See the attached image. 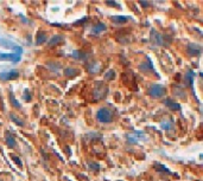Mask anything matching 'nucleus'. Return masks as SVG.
I'll use <instances>...</instances> for the list:
<instances>
[{
	"instance_id": "obj_11",
	"label": "nucleus",
	"mask_w": 203,
	"mask_h": 181,
	"mask_svg": "<svg viewBox=\"0 0 203 181\" xmlns=\"http://www.w3.org/2000/svg\"><path fill=\"white\" fill-rule=\"evenodd\" d=\"M78 70L77 69H74V68H67V69H64V71H63V73H64V76H67V77H75V76H77L78 75Z\"/></svg>"
},
{
	"instance_id": "obj_15",
	"label": "nucleus",
	"mask_w": 203,
	"mask_h": 181,
	"mask_svg": "<svg viewBox=\"0 0 203 181\" xmlns=\"http://www.w3.org/2000/svg\"><path fill=\"white\" fill-rule=\"evenodd\" d=\"M6 143H7V146L10 148H14L16 147V140H14V137L10 133L6 134Z\"/></svg>"
},
{
	"instance_id": "obj_28",
	"label": "nucleus",
	"mask_w": 203,
	"mask_h": 181,
	"mask_svg": "<svg viewBox=\"0 0 203 181\" xmlns=\"http://www.w3.org/2000/svg\"><path fill=\"white\" fill-rule=\"evenodd\" d=\"M107 5H114V6H118L115 2H107Z\"/></svg>"
},
{
	"instance_id": "obj_23",
	"label": "nucleus",
	"mask_w": 203,
	"mask_h": 181,
	"mask_svg": "<svg viewBox=\"0 0 203 181\" xmlns=\"http://www.w3.org/2000/svg\"><path fill=\"white\" fill-rule=\"evenodd\" d=\"M10 99H11V103H12V105H14V107H16V108H18V109L20 108V104H19V102H18V101L14 98V96H13L12 93L10 95Z\"/></svg>"
},
{
	"instance_id": "obj_20",
	"label": "nucleus",
	"mask_w": 203,
	"mask_h": 181,
	"mask_svg": "<svg viewBox=\"0 0 203 181\" xmlns=\"http://www.w3.org/2000/svg\"><path fill=\"white\" fill-rule=\"evenodd\" d=\"M194 76H195V73H194V71H191V70H189L188 73H187V76H185V79L189 82L190 85H193V83H194Z\"/></svg>"
},
{
	"instance_id": "obj_6",
	"label": "nucleus",
	"mask_w": 203,
	"mask_h": 181,
	"mask_svg": "<svg viewBox=\"0 0 203 181\" xmlns=\"http://www.w3.org/2000/svg\"><path fill=\"white\" fill-rule=\"evenodd\" d=\"M0 60H11L17 63L20 60V55L18 53H0Z\"/></svg>"
},
{
	"instance_id": "obj_18",
	"label": "nucleus",
	"mask_w": 203,
	"mask_h": 181,
	"mask_svg": "<svg viewBox=\"0 0 203 181\" xmlns=\"http://www.w3.org/2000/svg\"><path fill=\"white\" fill-rule=\"evenodd\" d=\"M48 68H49L51 71H55V72H57V71L61 69V64H60V63L51 62V63H48Z\"/></svg>"
},
{
	"instance_id": "obj_5",
	"label": "nucleus",
	"mask_w": 203,
	"mask_h": 181,
	"mask_svg": "<svg viewBox=\"0 0 203 181\" xmlns=\"http://www.w3.org/2000/svg\"><path fill=\"white\" fill-rule=\"evenodd\" d=\"M19 72L17 70H11L7 72H1L0 73V79L1 81H11V79H16L18 78Z\"/></svg>"
},
{
	"instance_id": "obj_29",
	"label": "nucleus",
	"mask_w": 203,
	"mask_h": 181,
	"mask_svg": "<svg viewBox=\"0 0 203 181\" xmlns=\"http://www.w3.org/2000/svg\"><path fill=\"white\" fill-rule=\"evenodd\" d=\"M143 6H147V2H140Z\"/></svg>"
},
{
	"instance_id": "obj_9",
	"label": "nucleus",
	"mask_w": 203,
	"mask_h": 181,
	"mask_svg": "<svg viewBox=\"0 0 203 181\" xmlns=\"http://www.w3.org/2000/svg\"><path fill=\"white\" fill-rule=\"evenodd\" d=\"M160 127H162V129H164V130H172L173 127H175V122H173V120L162 121Z\"/></svg>"
},
{
	"instance_id": "obj_27",
	"label": "nucleus",
	"mask_w": 203,
	"mask_h": 181,
	"mask_svg": "<svg viewBox=\"0 0 203 181\" xmlns=\"http://www.w3.org/2000/svg\"><path fill=\"white\" fill-rule=\"evenodd\" d=\"M25 92H26V95H28V92H29V91L25 90ZM25 99H26V101H29V99H30V97H29V96H26V97H25Z\"/></svg>"
},
{
	"instance_id": "obj_10",
	"label": "nucleus",
	"mask_w": 203,
	"mask_h": 181,
	"mask_svg": "<svg viewBox=\"0 0 203 181\" xmlns=\"http://www.w3.org/2000/svg\"><path fill=\"white\" fill-rule=\"evenodd\" d=\"M106 29H107V27H106V25H104V24L99 23V24H96V25H95V26L92 29V33L98 36V34H100L101 32H104V31H106Z\"/></svg>"
},
{
	"instance_id": "obj_2",
	"label": "nucleus",
	"mask_w": 203,
	"mask_h": 181,
	"mask_svg": "<svg viewBox=\"0 0 203 181\" xmlns=\"http://www.w3.org/2000/svg\"><path fill=\"white\" fill-rule=\"evenodd\" d=\"M165 92H166L165 87H163L160 84H153L149 89V95L151 97H153V98H160V97H163L165 95Z\"/></svg>"
},
{
	"instance_id": "obj_26",
	"label": "nucleus",
	"mask_w": 203,
	"mask_h": 181,
	"mask_svg": "<svg viewBox=\"0 0 203 181\" xmlns=\"http://www.w3.org/2000/svg\"><path fill=\"white\" fill-rule=\"evenodd\" d=\"M156 167H157V168H159V169H162L160 172H166V173H170V172H169V169H168L166 167H164V166H162V165H156Z\"/></svg>"
},
{
	"instance_id": "obj_13",
	"label": "nucleus",
	"mask_w": 203,
	"mask_h": 181,
	"mask_svg": "<svg viewBox=\"0 0 203 181\" xmlns=\"http://www.w3.org/2000/svg\"><path fill=\"white\" fill-rule=\"evenodd\" d=\"M168 107H169L170 109H172V110H181V105L178 104V103H176V102H173L172 99H165V102H164Z\"/></svg>"
},
{
	"instance_id": "obj_14",
	"label": "nucleus",
	"mask_w": 203,
	"mask_h": 181,
	"mask_svg": "<svg viewBox=\"0 0 203 181\" xmlns=\"http://www.w3.org/2000/svg\"><path fill=\"white\" fill-rule=\"evenodd\" d=\"M139 69H140L141 71H144V72L153 71V66H152V63H151V60L149 59V64H146V63H143V64H140Z\"/></svg>"
},
{
	"instance_id": "obj_4",
	"label": "nucleus",
	"mask_w": 203,
	"mask_h": 181,
	"mask_svg": "<svg viewBox=\"0 0 203 181\" xmlns=\"http://www.w3.org/2000/svg\"><path fill=\"white\" fill-rule=\"evenodd\" d=\"M151 42L156 45V46H160L164 44V39H163V36L154 30H151Z\"/></svg>"
},
{
	"instance_id": "obj_16",
	"label": "nucleus",
	"mask_w": 203,
	"mask_h": 181,
	"mask_svg": "<svg viewBox=\"0 0 203 181\" xmlns=\"http://www.w3.org/2000/svg\"><path fill=\"white\" fill-rule=\"evenodd\" d=\"M46 42V34L45 32H39L38 36H37V40H36V44L37 45H42Z\"/></svg>"
},
{
	"instance_id": "obj_3",
	"label": "nucleus",
	"mask_w": 203,
	"mask_h": 181,
	"mask_svg": "<svg viewBox=\"0 0 203 181\" xmlns=\"http://www.w3.org/2000/svg\"><path fill=\"white\" fill-rule=\"evenodd\" d=\"M126 139L130 143H137L141 140H146L147 136L143 133V131H134V133H131V134H127L126 135Z\"/></svg>"
},
{
	"instance_id": "obj_24",
	"label": "nucleus",
	"mask_w": 203,
	"mask_h": 181,
	"mask_svg": "<svg viewBox=\"0 0 203 181\" xmlns=\"http://www.w3.org/2000/svg\"><path fill=\"white\" fill-rule=\"evenodd\" d=\"M88 168H89L90 171H98V169L100 168V166H99L98 163H94V162H89V163H88Z\"/></svg>"
},
{
	"instance_id": "obj_17",
	"label": "nucleus",
	"mask_w": 203,
	"mask_h": 181,
	"mask_svg": "<svg viewBox=\"0 0 203 181\" xmlns=\"http://www.w3.org/2000/svg\"><path fill=\"white\" fill-rule=\"evenodd\" d=\"M88 71H89L90 73H96V72L100 71V65L94 62V63H92V64L88 65Z\"/></svg>"
},
{
	"instance_id": "obj_12",
	"label": "nucleus",
	"mask_w": 203,
	"mask_h": 181,
	"mask_svg": "<svg viewBox=\"0 0 203 181\" xmlns=\"http://www.w3.org/2000/svg\"><path fill=\"white\" fill-rule=\"evenodd\" d=\"M72 57H74L75 59L86 60L88 58V53L82 52V51H74V52H72Z\"/></svg>"
},
{
	"instance_id": "obj_21",
	"label": "nucleus",
	"mask_w": 203,
	"mask_h": 181,
	"mask_svg": "<svg viewBox=\"0 0 203 181\" xmlns=\"http://www.w3.org/2000/svg\"><path fill=\"white\" fill-rule=\"evenodd\" d=\"M10 117H11V120H12V121H14V122H16L18 125H24V121L20 120L19 117H17L14 114H11V115H10Z\"/></svg>"
},
{
	"instance_id": "obj_22",
	"label": "nucleus",
	"mask_w": 203,
	"mask_h": 181,
	"mask_svg": "<svg viewBox=\"0 0 203 181\" xmlns=\"http://www.w3.org/2000/svg\"><path fill=\"white\" fill-rule=\"evenodd\" d=\"M114 77H115V72L113 71V70H109L108 72H106V75H104V78L106 79H114Z\"/></svg>"
},
{
	"instance_id": "obj_1",
	"label": "nucleus",
	"mask_w": 203,
	"mask_h": 181,
	"mask_svg": "<svg viewBox=\"0 0 203 181\" xmlns=\"http://www.w3.org/2000/svg\"><path fill=\"white\" fill-rule=\"evenodd\" d=\"M96 117H98L99 122H101V123H109L113 121V114L107 108H101V109H99Z\"/></svg>"
},
{
	"instance_id": "obj_7",
	"label": "nucleus",
	"mask_w": 203,
	"mask_h": 181,
	"mask_svg": "<svg viewBox=\"0 0 203 181\" xmlns=\"http://www.w3.org/2000/svg\"><path fill=\"white\" fill-rule=\"evenodd\" d=\"M187 51L190 56H200L201 55V46L200 45H195V44H189L187 47Z\"/></svg>"
},
{
	"instance_id": "obj_19",
	"label": "nucleus",
	"mask_w": 203,
	"mask_h": 181,
	"mask_svg": "<svg viewBox=\"0 0 203 181\" xmlns=\"http://www.w3.org/2000/svg\"><path fill=\"white\" fill-rule=\"evenodd\" d=\"M112 20L114 23H126L128 20V18L124 17V16H119V17H112Z\"/></svg>"
},
{
	"instance_id": "obj_25",
	"label": "nucleus",
	"mask_w": 203,
	"mask_h": 181,
	"mask_svg": "<svg viewBox=\"0 0 203 181\" xmlns=\"http://www.w3.org/2000/svg\"><path fill=\"white\" fill-rule=\"evenodd\" d=\"M12 159H13V160L16 161V163H17V165H18L19 167H22V166H23V163L20 162V159H19V157H17L16 155H12Z\"/></svg>"
},
{
	"instance_id": "obj_8",
	"label": "nucleus",
	"mask_w": 203,
	"mask_h": 181,
	"mask_svg": "<svg viewBox=\"0 0 203 181\" xmlns=\"http://www.w3.org/2000/svg\"><path fill=\"white\" fill-rule=\"evenodd\" d=\"M62 40H63V36H61V34H55V36L48 42V46H49V47H54V46L58 45Z\"/></svg>"
}]
</instances>
